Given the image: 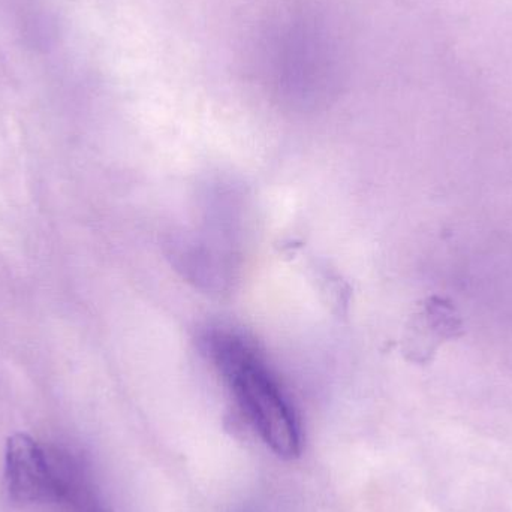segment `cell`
<instances>
[{"label": "cell", "mask_w": 512, "mask_h": 512, "mask_svg": "<svg viewBox=\"0 0 512 512\" xmlns=\"http://www.w3.org/2000/svg\"><path fill=\"white\" fill-rule=\"evenodd\" d=\"M204 345L213 366L268 450L282 460L300 457V421L255 346L240 334L222 328L209 331Z\"/></svg>", "instance_id": "obj_1"}, {"label": "cell", "mask_w": 512, "mask_h": 512, "mask_svg": "<svg viewBox=\"0 0 512 512\" xmlns=\"http://www.w3.org/2000/svg\"><path fill=\"white\" fill-rule=\"evenodd\" d=\"M264 63L285 84L318 86L339 71L340 54L330 32L307 15H291L271 27Z\"/></svg>", "instance_id": "obj_2"}, {"label": "cell", "mask_w": 512, "mask_h": 512, "mask_svg": "<svg viewBox=\"0 0 512 512\" xmlns=\"http://www.w3.org/2000/svg\"><path fill=\"white\" fill-rule=\"evenodd\" d=\"M465 321L456 304L444 295L433 294L415 304L400 337V351L409 363H432L439 349L465 336Z\"/></svg>", "instance_id": "obj_3"}, {"label": "cell", "mask_w": 512, "mask_h": 512, "mask_svg": "<svg viewBox=\"0 0 512 512\" xmlns=\"http://www.w3.org/2000/svg\"><path fill=\"white\" fill-rule=\"evenodd\" d=\"M57 510L63 512H108L99 498L92 475L81 478Z\"/></svg>", "instance_id": "obj_4"}]
</instances>
